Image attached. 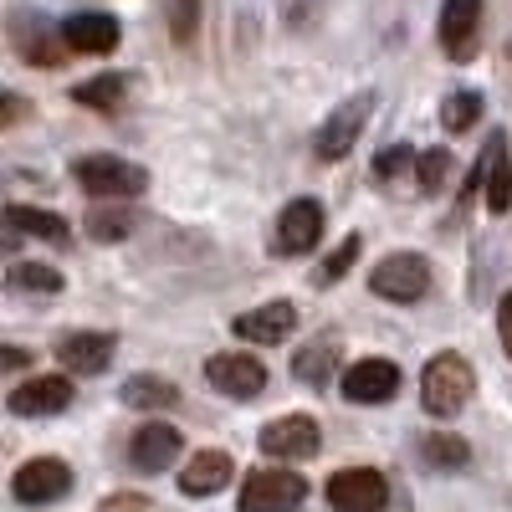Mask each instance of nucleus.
<instances>
[{
	"instance_id": "f257e3e1",
	"label": "nucleus",
	"mask_w": 512,
	"mask_h": 512,
	"mask_svg": "<svg viewBox=\"0 0 512 512\" xmlns=\"http://www.w3.org/2000/svg\"><path fill=\"white\" fill-rule=\"evenodd\" d=\"M472 390H477V374L461 354H436L420 374V405L441 420H451L466 400H472Z\"/></svg>"
},
{
	"instance_id": "f03ea898",
	"label": "nucleus",
	"mask_w": 512,
	"mask_h": 512,
	"mask_svg": "<svg viewBox=\"0 0 512 512\" xmlns=\"http://www.w3.org/2000/svg\"><path fill=\"white\" fill-rule=\"evenodd\" d=\"M369 292L384 303H420L431 292V262L415 251H390L369 267Z\"/></svg>"
},
{
	"instance_id": "7ed1b4c3",
	"label": "nucleus",
	"mask_w": 512,
	"mask_h": 512,
	"mask_svg": "<svg viewBox=\"0 0 512 512\" xmlns=\"http://www.w3.org/2000/svg\"><path fill=\"white\" fill-rule=\"evenodd\" d=\"M308 497V482L287 472V466H256L241 482V497H236V512H297Z\"/></svg>"
},
{
	"instance_id": "20e7f679",
	"label": "nucleus",
	"mask_w": 512,
	"mask_h": 512,
	"mask_svg": "<svg viewBox=\"0 0 512 512\" xmlns=\"http://www.w3.org/2000/svg\"><path fill=\"white\" fill-rule=\"evenodd\" d=\"M72 180L88 190V195H144L149 175H144V164L134 159H118V154H88V159H77L72 164Z\"/></svg>"
},
{
	"instance_id": "39448f33",
	"label": "nucleus",
	"mask_w": 512,
	"mask_h": 512,
	"mask_svg": "<svg viewBox=\"0 0 512 512\" xmlns=\"http://www.w3.org/2000/svg\"><path fill=\"white\" fill-rule=\"evenodd\" d=\"M390 502V482L374 466H344L328 477V507L333 512H379Z\"/></svg>"
},
{
	"instance_id": "423d86ee",
	"label": "nucleus",
	"mask_w": 512,
	"mask_h": 512,
	"mask_svg": "<svg viewBox=\"0 0 512 512\" xmlns=\"http://www.w3.org/2000/svg\"><path fill=\"white\" fill-rule=\"evenodd\" d=\"M369 113H374V93H354V98L338 103V108L323 118V128H318V159H344V154L359 144Z\"/></svg>"
},
{
	"instance_id": "0eeeda50",
	"label": "nucleus",
	"mask_w": 512,
	"mask_h": 512,
	"mask_svg": "<svg viewBox=\"0 0 512 512\" xmlns=\"http://www.w3.org/2000/svg\"><path fill=\"white\" fill-rule=\"evenodd\" d=\"M205 379L226 400H256L267 390V364L256 354H216V359H205Z\"/></svg>"
},
{
	"instance_id": "6e6552de",
	"label": "nucleus",
	"mask_w": 512,
	"mask_h": 512,
	"mask_svg": "<svg viewBox=\"0 0 512 512\" xmlns=\"http://www.w3.org/2000/svg\"><path fill=\"white\" fill-rule=\"evenodd\" d=\"M11 492L26 507H52V502H62L72 492V472H67V461H57V456H36L11 477Z\"/></svg>"
},
{
	"instance_id": "1a4fd4ad",
	"label": "nucleus",
	"mask_w": 512,
	"mask_h": 512,
	"mask_svg": "<svg viewBox=\"0 0 512 512\" xmlns=\"http://www.w3.org/2000/svg\"><path fill=\"white\" fill-rule=\"evenodd\" d=\"M318 446H323V436H318V420L313 415H277V420L262 425V451L277 456V461H287V466L318 456Z\"/></svg>"
},
{
	"instance_id": "9d476101",
	"label": "nucleus",
	"mask_w": 512,
	"mask_h": 512,
	"mask_svg": "<svg viewBox=\"0 0 512 512\" xmlns=\"http://www.w3.org/2000/svg\"><path fill=\"white\" fill-rule=\"evenodd\" d=\"M180 431L169 420H149V425H139L134 431V441H128V466L134 472H144V477H159V472H169V466L180 461Z\"/></svg>"
},
{
	"instance_id": "9b49d317",
	"label": "nucleus",
	"mask_w": 512,
	"mask_h": 512,
	"mask_svg": "<svg viewBox=\"0 0 512 512\" xmlns=\"http://www.w3.org/2000/svg\"><path fill=\"white\" fill-rule=\"evenodd\" d=\"M11 415H26V420H41V415H62L72 405V379L67 374H36L26 384L6 395Z\"/></svg>"
},
{
	"instance_id": "f8f14e48",
	"label": "nucleus",
	"mask_w": 512,
	"mask_h": 512,
	"mask_svg": "<svg viewBox=\"0 0 512 512\" xmlns=\"http://www.w3.org/2000/svg\"><path fill=\"white\" fill-rule=\"evenodd\" d=\"M231 333L246 338V344H262V349L287 344V338L297 333V308L287 303V297H277V303H262V308L231 318Z\"/></svg>"
},
{
	"instance_id": "ddd939ff",
	"label": "nucleus",
	"mask_w": 512,
	"mask_h": 512,
	"mask_svg": "<svg viewBox=\"0 0 512 512\" xmlns=\"http://www.w3.org/2000/svg\"><path fill=\"white\" fill-rule=\"evenodd\" d=\"M323 236V205L318 200H292L282 216H277V236H272V251L277 256H303L313 251Z\"/></svg>"
},
{
	"instance_id": "4468645a",
	"label": "nucleus",
	"mask_w": 512,
	"mask_h": 512,
	"mask_svg": "<svg viewBox=\"0 0 512 512\" xmlns=\"http://www.w3.org/2000/svg\"><path fill=\"white\" fill-rule=\"evenodd\" d=\"M400 390V369L390 359H359L344 369V400L349 405H384Z\"/></svg>"
},
{
	"instance_id": "2eb2a0df",
	"label": "nucleus",
	"mask_w": 512,
	"mask_h": 512,
	"mask_svg": "<svg viewBox=\"0 0 512 512\" xmlns=\"http://www.w3.org/2000/svg\"><path fill=\"white\" fill-rule=\"evenodd\" d=\"M113 344L118 338L113 333H93V328H82V333H67L62 344H57V364L67 369V374H103L108 364H113Z\"/></svg>"
},
{
	"instance_id": "dca6fc26",
	"label": "nucleus",
	"mask_w": 512,
	"mask_h": 512,
	"mask_svg": "<svg viewBox=\"0 0 512 512\" xmlns=\"http://www.w3.org/2000/svg\"><path fill=\"white\" fill-rule=\"evenodd\" d=\"M62 41H67V52L103 57V52L118 47V16H108V11H72L62 21Z\"/></svg>"
},
{
	"instance_id": "f3484780",
	"label": "nucleus",
	"mask_w": 512,
	"mask_h": 512,
	"mask_svg": "<svg viewBox=\"0 0 512 512\" xmlns=\"http://www.w3.org/2000/svg\"><path fill=\"white\" fill-rule=\"evenodd\" d=\"M231 477H236V466H231L226 451H195L180 472V492L185 497H216V492L231 487Z\"/></svg>"
},
{
	"instance_id": "a211bd4d",
	"label": "nucleus",
	"mask_w": 512,
	"mask_h": 512,
	"mask_svg": "<svg viewBox=\"0 0 512 512\" xmlns=\"http://www.w3.org/2000/svg\"><path fill=\"white\" fill-rule=\"evenodd\" d=\"M477 21H482V0H441V47L451 57H466L477 41Z\"/></svg>"
},
{
	"instance_id": "6ab92c4d",
	"label": "nucleus",
	"mask_w": 512,
	"mask_h": 512,
	"mask_svg": "<svg viewBox=\"0 0 512 512\" xmlns=\"http://www.w3.org/2000/svg\"><path fill=\"white\" fill-rule=\"evenodd\" d=\"M482 190H487V205L497 210V216L512 205V154H507V134H502V128L492 134V144L482 154Z\"/></svg>"
},
{
	"instance_id": "aec40b11",
	"label": "nucleus",
	"mask_w": 512,
	"mask_h": 512,
	"mask_svg": "<svg viewBox=\"0 0 512 512\" xmlns=\"http://www.w3.org/2000/svg\"><path fill=\"white\" fill-rule=\"evenodd\" d=\"M6 221H11V231H21V236H41V241H52V246H67V241H72V231H67V221L57 216V210L6 205Z\"/></svg>"
},
{
	"instance_id": "412c9836",
	"label": "nucleus",
	"mask_w": 512,
	"mask_h": 512,
	"mask_svg": "<svg viewBox=\"0 0 512 512\" xmlns=\"http://www.w3.org/2000/svg\"><path fill=\"white\" fill-rule=\"evenodd\" d=\"M180 390L169 384L164 374H134L123 384V405H134V410H164V405H175Z\"/></svg>"
},
{
	"instance_id": "4be33fe9",
	"label": "nucleus",
	"mask_w": 512,
	"mask_h": 512,
	"mask_svg": "<svg viewBox=\"0 0 512 512\" xmlns=\"http://www.w3.org/2000/svg\"><path fill=\"white\" fill-rule=\"evenodd\" d=\"M16 47H21L36 67H62L67 41H57V36H47V31H36V21L21 16V21H16Z\"/></svg>"
},
{
	"instance_id": "5701e85b",
	"label": "nucleus",
	"mask_w": 512,
	"mask_h": 512,
	"mask_svg": "<svg viewBox=\"0 0 512 512\" xmlns=\"http://www.w3.org/2000/svg\"><path fill=\"white\" fill-rule=\"evenodd\" d=\"M123 93H128V82L118 77V72H103V77H88V82H77L72 88V103H82V108H118L123 103Z\"/></svg>"
},
{
	"instance_id": "b1692460",
	"label": "nucleus",
	"mask_w": 512,
	"mask_h": 512,
	"mask_svg": "<svg viewBox=\"0 0 512 512\" xmlns=\"http://www.w3.org/2000/svg\"><path fill=\"white\" fill-rule=\"evenodd\" d=\"M333 369H338V349L333 344H308L303 354H297V364H292V374L308 379V384H328Z\"/></svg>"
},
{
	"instance_id": "393cba45",
	"label": "nucleus",
	"mask_w": 512,
	"mask_h": 512,
	"mask_svg": "<svg viewBox=\"0 0 512 512\" xmlns=\"http://www.w3.org/2000/svg\"><path fill=\"white\" fill-rule=\"evenodd\" d=\"M477 118H482V93H472V88L451 93V98H446V108H441V123L451 128V134H461V128H472Z\"/></svg>"
},
{
	"instance_id": "a878e982",
	"label": "nucleus",
	"mask_w": 512,
	"mask_h": 512,
	"mask_svg": "<svg viewBox=\"0 0 512 512\" xmlns=\"http://www.w3.org/2000/svg\"><path fill=\"white\" fill-rule=\"evenodd\" d=\"M11 287H21V292H62V272L41 267V262H16L11 267Z\"/></svg>"
},
{
	"instance_id": "bb28decb",
	"label": "nucleus",
	"mask_w": 512,
	"mask_h": 512,
	"mask_svg": "<svg viewBox=\"0 0 512 512\" xmlns=\"http://www.w3.org/2000/svg\"><path fill=\"white\" fill-rule=\"evenodd\" d=\"M82 226H88V236H93V241H123L139 221L128 216V210H93V216L82 221Z\"/></svg>"
},
{
	"instance_id": "cd10ccee",
	"label": "nucleus",
	"mask_w": 512,
	"mask_h": 512,
	"mask_svg": "<svg viewBox=\"0 0 512 512\" xmlns=\"http://www.w3.org/2000/svg\"><path fill=\"white\" fill-rule=\"evenodd\" d=\"M354 256H359V236H344V241H338V251L328 256V262L313 272V282L318 287H328V282H338V277H344L349 267H354Z\"/></svg>"
},
{
	"instance_id": "c85d7f7f",
	"label": "nucleus",
	"mask_w": 512,
	"mask_h": 512,
	"mask_svg": "<svg viewBox=\"0 0 512 512\" xmlns=\"http://www.w3.org/2000/svg\"><path fill=\"white\" fill-rule=\"evenodd\" d=\"M425 456H431L436 466H466V456H472V451H466V441H456V436H425Z\"/></svg>"
},
{
	"instance_id": "c756f323",
	"label": "nucleus",
	"mask_w": 512,
	"mask_h": 512,
	"mask_svg": "<svg viewBox=\"0 0 512 512\" xmlns=\"http://www.w3.org/2000/svg\"><path fill=\"white\" fill-rule=\"evenodd\" d=\"M415 169H420V185H425V190H441V185H446V175H451V149H431V154H420V159H415Z\"/></svg>"
},
{
	"instance_id": "7c9ffc66",
	"label": "nucleus",
	"mask_w": 512,
	"mask_h": 512,
	"mask_svg": "<svg viewBox=\"0 0 512 512\" xmlns=\"http://www.w3.org/2000/svg\"><path fill=\"white\" fill-rule=\"evenodd\" d=\"M164 6H169V26H175V36L190 41V31H195V0H164Z\"/></svg>"
},
{
	"instance_id": "2f4dec72",
	"label": "nucleus",
	"mask_w": 512,
	"mask_h": 512,
	"mask_svg": "<svg viewBox=\"0 0 512 512\" xmlns=\"http://www.w3.org/2000/svg\"><path fill=\"white\" fill-rule=\"evenodd\" d=\"M497 333H502V349H507V359H512V292L497 297Z\"/></svg>"
},
{
	"instance_id": "473e14b6",
	"label": "nucleus",
	"mask_w": 512,
	"mask_h": 512,
	"mask_svg": "<svg viewBox=\"0 0 512 512\" xmlns=\"http://www.w3.org/2000/svg\"><path fill=\"white\" fill-rule=\"evenodd\" d=\"M400 164H410V149H390V154H384L379 159V175H395Z\"/></svg>"
},
{
	"instance_id": "72a5a7b5",
	"label": "nucleus",
	"mask_w": 512,
	"mask_h": 512,
	"mask_svg": "<svg viewBox=\"0 0 512 512\" xmlns=\"http://www.w3.org/2000/svg\"><path fill=\"white\" fill-rule=\"evenodd\" d=\"M21 118V98L16 93H6V123H16Z\"/></svg>"
}]
</instances>
